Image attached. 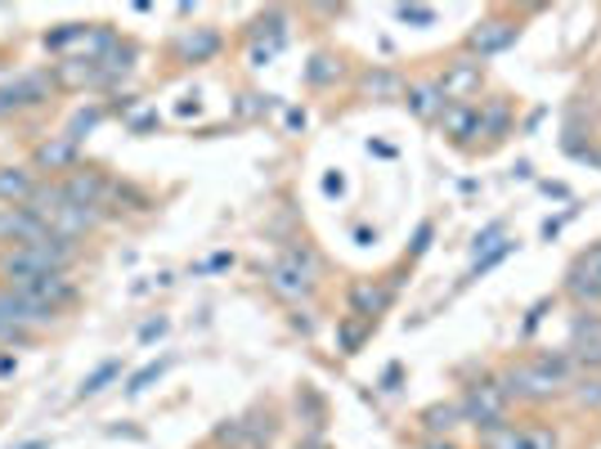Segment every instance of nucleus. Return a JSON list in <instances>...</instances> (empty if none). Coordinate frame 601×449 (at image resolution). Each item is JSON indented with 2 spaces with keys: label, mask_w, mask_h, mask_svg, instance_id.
Wrapping results in <instances>:
<instances>
[{
  "label": "nucleus",
  "mask_w": 601,
  "mask_h": 449,
  "mask_svg": "<svg viewBox=\"0 0 601 449\" xmlns=\"http://www.w3.org/2000/svg\"><path fill=\"white\" fill-rule=\"evenodd\" d=\"M117 373H122V365H117V360L99 365V369H94V373H90V378L81 382V400H86V396H99V391H103V387H108V382H112Z\"/></svg>",
  "instance_id": "23"
},
{
  "label": "nucleus",
  "mask_w": 601,
  "mask_h": 449,
  "mask_svg": "<svg viewBox=\"0 0 601 449\" xmlns=\"http://www.w3.org/2000/svg\"><path fill=\"white\" fill-rule=\"evenodd\" d=\"M50 235V225L28 211V207H0V243H10V248H28L37 239Z\"/></svg>",
  "instance_id": "8"
},
{
  "label": "nucleus",
  "mask_w": 601,
  "mask_h": 449,
  "mask_svg": "<svg viewBox=\"0 0 601 449\" xmlns=\"http://www.w3.org/2000/svg\"><path fill=\"white\" fill-rule=\"evenodd\" d=\"M471 90H480V63H453L444 72V81H440V94L449 103H467Z\"/></svg>",
  "instance_id": "13"
},
{
  "label": "nucleus",
  "mask_w": 601,
  "mask_h": 449,
  "mask_svg": "<svg viewBox=\"0 0 601 449\" xmlns=\"http://www.w3.org/2000/svg\"><path fill=\"white\" fill-rule=\"evenodd\" d=\"M444 94H440V86H409V108L418 112V118H440L444 112Z\"/></svg>",
  "instance_id": "18"
},
{
  "label": "nucleus",
  "mask_w": 601,
  "mask_h": 449,
  "mask_svg": "<svg viewBox=\"0 0 601 449\" xmlns=\"http://www.w3.org/2000/svg\"><path fill=\"white\" fill-rule=\"evenodd\" d=\"M216 50H220V37H216L211 28H198L193 37H184V41H180V59H193V63L211 59Z\"/></svg>",
  "instance_id": "19"
},
{
  "label": "nucleus",
  "mask_w": 601,
  "mask_h": 449,
  "mask_svg": "<svg viewBox=\"0 0 601 449\" xmlns=\"http://www.w3.org/2000/svg\"><path fill=\"white\" fill-rule=\"evenodd\" d=\"M364 328H369L364 319H359V323H341V332H337V337H341V351H345V356H350V351H359V342H364Z\"/></svg>",
  "instance_id": "26"
},
{
  "label": "nucleus",
  "mask_w": 601,
  "mask_h": 449,
  "mask_svg": "<svg viewBox=\"0 0 601 449\" xmlns=\"http://www.w3.org/2000/svg\"><path fill=\"white\" fill-rule=\"evenodd\" d=\"M508 252H512V243H499V248H490V257H485V261H475L471 279H480V275H485V270H494V266H499V261H503Z\"/></svg>",
  "instance_id": "27"
},
{
  "label": "nucleus",
  "mask_w": 601,
  "mask_h": 449,
  "mask_svg": "<svg viewBox=\"0 0 601 449\" xmlns=\"http://www.w3.org/2000/svg\"><path fill=\"white\" fill-rule=\"evenodd\" d=\"M404 23H435V10H422V6H404L400 10Z\"/></svg>",
  "instance_id": "28"
},
{
  "label": "nucleus",
  "mask_w": 601,
  "mask_h": 449,
  "mask_svg": "<svg viewBox=\"0 0 601 449\" xmlns=\"http://www.w3.org/2000/svg\"><path fill=\"white\" fill-rule=\"evenodd\" d=\"M525 445L530 449H561V436L552 427H543V422H525Z\"/></svg>",
  "instance_id": "24"
},
{
  "label": "nucleus",
  "mask_w": 601,
  "mask_h": 449,
  "mask_svg": "<svg viewBox=\"0 0 601 449\" xmlns=\"http://www.w3.org/2000/svg\"><path fill=\"white\" fill-rule=\"evenodd\" d=\"M427 449H453V445H449V440H431Z\"/></svg>",
  "instance_id": "31"
},
{
  "label": "nucleus",
  "mask_w": 601,
  "mask_h": 449,
  "mask_svg": "<svg viewBox=\"0 0 601 449\" xmlns=\"http://www.w3.org/2000/svg\"><path fill=\"white\" fill-rule=\"evenodd\" d=\"M597 162H601V158H597Z\"/></svg>",
  "instance_id": "32"
},
{
  "label": "nucleus",
  "mask_w": 601,
  "mask_h": 449,
  "mask_svg": "<svg viewBox=\"0 0 601 449\" xmlns=\"http://www.w3.org/2000/svg\"><path fill=\"white\" fill-rule=\"evenodd\" d=\"M50 99V77L32 72V77H19V81H6L0 86V112H19V108H37Z\"/></svg>",
  "instance_id": "9"
},
{
  "label": "nucleus",
  "mask_w": 601,
  "mask_h": 449,
  "mask_svg": "<svg viewBox=\"0 0 601 449\" xmlns=\"http://www.w3.org/2000/svg\"><path fill=\"white\" fill-rule=\"evenodd\" d=\"M59 315L10 292V288H0V342H10V347H28L37 332H46Z\"/></svg>",
  "instance_id": "2"
},
{
  "label": "nucleus",
  "mask_w": 601,
  "mask_h": 449,
  "mask_svg": "<svg viewBox=\"0 0 601 449\" xmlns=\"http://www.w3.org/2000/svg\"><path fill=\"white\" fill-rule=\"evenodd\" d=\"M270 283H274V292H283V297H305L310 283H314V257H310L305 248H292L288 257H279V261L270 266Z\"/></svg>",
  "instance_id": "5"
},
{
  "label": "nucleus",
  "mask_w": 601,
  "mask_h": 449,
  "mask_svg": "<svg viewBox=\"0 0 601 449\" xmlns=\"http://www.w3.org/2000/svg\"><path fill=\"white\" fill-rule=\"evenodd\" d=\"M485 449H530L525 445V427L517 422H503V427H490V431H475Z\"/></svg>",
  "instance_id": "17"
},
{
  "label": "nucleus",
  "mask_w": 601,
  "mask_h": 449,
  "mask_svg": "<svg viewBox=\"0 0 601 449\" xmlns=\"http://www.w3.org/2000/svg\"><path fill=\"white\" fill-rule=\"evenodd\" d=\"M364 90H369V94L395 99V94H404V81H400L395 72H369V77H364Z\"/></svg>",
  "instance_id": "22"
},
{
  "label": "nucleus",
  "mask_w": 601,
  "mask_h": 449,
  "mask_svg": "<svg viewBox=\"0 0 601 449\" xmlns=\"http://www.w3.org/2000/svg\"><path fill=\"white\" fill-rule=\"evenodd\" d=\"M440 127H444V136L453 144H467L471 136H480V108H471V103H444Z\"/></svg>",
  "instance_id": "12"
},
{
  "label": "nucleus",
  "mask_w": 601,
  "mask_h": 449,
  "mask_svg": "<svg viewBox=\"0 0 601 449\" xmlns=\"http://www.w3.org/2000/svg\"><path fill=\"white\" fill-rule=\"evenodd\" d=\"M387 301H391L387 288H373V283H354V288H350V315L364 319V323H373V319L387 310Z\"/></svg>",
  "instance_id": "14"
},
{
  "label": "nucleus",
  "mask_w": 601,
  "mask_h": 449,
  "mask_svg": "<svg viewBox=\"0 0 601 449\" xmlns=\"http://www.w3.org/2000/svg\"><path fill=\"white\" fill-rule=\"evenodd\" d=\"M565 292H570L579 306H601V243H597V248H588V252L570 266V275H565Z\"/></svg>",
  "instance_id": "7"
},
{
  "label": "nucleus",
  "mask_w": 601,
  "mask_h": 449,
  "mask_svg": "<svg viewBox=\"0 0 601 449\" xmlns=\"http://www.w3.org/2000/svg\"><path fill=\"white\" fill-rule=\"evenodd\" d=\"M6 288L19 292V297H28V301H37V306H46V310H54V315L77 301V283L68 275H59V270L32 275V279H19V283H6Z\"/></svg>",
  "instance_id": "4"
},
{
  "label": "nucleus",
  "mask_w": 601,
  "mask_h": 449,
  "mask_svg": "<svg viewBox=\"0 0 601 449\" xmlns=\"http://www.w3.org/2000/svg\"><path fill=\"white\" fill-rule=\"evenodd\" d=\"M37 189L41 180L32 176V167H0V207H28Z\"/></svg>",
  "instance_id": "11"
},
{
  "label": "nucleus",
  "mask_w": 601,
  "mask_h": 449,
  "mask_svg": "<svg viewBox=\"0 0 601 449\" xmlns=\"http://www.w3.org/2000/svg\"><path fill=\"white\" fill-rule=\"evenodd\" d=\"M72 162H77V144L68 136L37 149V171H72Z\"/></svg>",
  "instance_id": "15"
},
{
  "label": "nucleus",
  "mask_w": 601,
  "mask_h": 449,
  "mask_svg": "<svg viewBox=\"0 0 601 449\" xmlns=\"http://www.w3.org/2000/svg\"><path fill=\"white\" fill-rule=\"evenodd\" d=\"M162 332H167V319H153V323H144L140 337H144V342H153V337H162Z\"/></svg>",
  "instance_id": "29"
},
{
  "label": "nucleus",
  "mask_w": 601,
  "mask_h": 449,
  "mask_svg": "<svg viewBox=\"0 0 601 449\" xmlns=\"http://www.w3.org/2000/svg\"><path fill=\"white\" fill-rule=\"evenodd\" d=\"M328 77H332L328 59H314V68H310V81H328Z\"/></svg>",
  "instance_id": "30"
},
{
  "label": "nucleus",
  "mask_w": 601,
  "mask_h": 449,
  "mask_svg": "<svg viewBox=\"0 0 601 449\" xmlns=\"http://www.w3.org/2000/svg\"><path fill=\"white\" fill-rule=\"evenodd\" d=\"M167 365H171V360H158V365H144V369H140V373L131 378V396H140V391H144L149 382H158V378L167 373Z\"/></svg>",
  "instance_id": "25"
},
{
  "label": "nucleus",
  "mask_w": 601,
  "mask_h": 449,
  "mask_svg": "<svg viewBox=\"0 0 601 449\" xmlns=\"http://www.w3.org/2000/svg\"><path fill=\"white\" fill-rule=\"evenodd\" d=\"M458 413H462V422H471L475 431L503 427V422H508V396L499 391V382H475V387L462 391Z\"/></svg>",
  "instance_id": "3"
},
{
  "label": "nucleus",
  "mask_w": 601,
  "mask_h": 449,
  "mask_svg": "<svg viewBox=\"0 0 601 449\" xmlns=\"http://www.w3.org/2000/svg\"><path fill=\"white\" fill-rule=\"evenodd\" d=\"M570 400L579 409H601V373H579L570 382Z\"/></svg>",
  "instance_id": "20"
},
{
  "label": "nucleus",
  "mask_w": 601,
  "mask_h": 449,
  "mask_svg": "<svg viewBox=\"0 0 601 449\" xmlns=\"http://www.w3.org/2000/svg\"><path fill=\"white\" fill-rule=\"evenodd\" d=\"M565 356L574 360L579 373H601V319L597 315H579L574 319Z\"/></svg>",
  "instance_id": "6"
},
{
  "label": "nucleus",
  "mask_w": 601,
  "mask_h": 449,
  "mask_svg": "<svg viewBox=\"0 0 601 449\" xmlns=\"http://www.w3.org/2000/svg\"><path fill=\"white\" fill-rule=\"evenodd\" d=\"M574 378H579L574 360L565 351H557V356H534V360H521V365L503 369L499 373V391L508 396V405L512 400H521V405H548V400L565 396Z\"/></svg>",
  "instance_id": "1"
},
{
  "label": "nucleus",
  "mask_w": 601,
  "mask_h": 449,
  "mask_svg": "<svg viewBox=\"0 0 601 449\" xmlns=\"http://www.w3.org/2000/svg\"><path fill=\"white\" fill-rule=\"evenodd\" d=\"M517 23H508V19H485V23H475V32L467 37V46L480 54V59H490V54H503L512 41H517Z\"/></svg>",
  "instance_id": "10"
},
{
  "label": "nucleus",
  "mask_w": 601,
  "mask_h": 449,
  "mask_svg": "<svg viewBox=\"0 0 601 449\" xmlns=\"http://www.w3.org/2000/svg\"><path fill=\"white\" fill-rule=\"evenodd\" d=\"M508 127H512V108H508L503 99H494V103L480 108V136L503 140V136H508Z\"/></svg>",
  "instance_id": "16"
},
{
  "label": "nucleus",
  "mask_w": 601,
  "mask_h": 449,
  "mask_svg": "<svg viewBox=\"0 0 601 449\" xmlns=\"http://www.w3.org/2000/svg\"><path fill=\"white\" fill-rule=\"evenodd\" d=\"M458 418H462V413H458V405H431V409L422 413L427 431H435V436H440V431H453V427H458Z\"/></svg>",
  "instance_id": "21"
}]
</instances>
